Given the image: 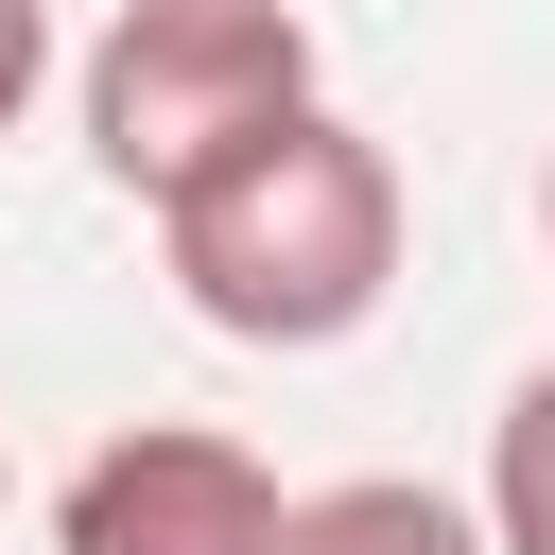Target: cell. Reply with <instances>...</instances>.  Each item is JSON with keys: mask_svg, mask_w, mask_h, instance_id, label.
I'll use <instances>...</instances> for the list:
<instances>
[{"mask_svg": "<svg viewBox=\"0 0 555 555\" xmlns=\"http://www.w3.org/2000/svg\"><path fill=\"white\" fill-rule=\"evenodd\" d=\"M156 243H173V295H191L225 347H347V330L382 312V278H399V173H382L364 121L295 104V121L243 139L208 191H173Z\"/></svg>", "mask_w": 555, "mask_h": 555, "instance_id": "6da1fadb", "label": "cell"}, {"mask_svg": "<svg viewBox=\"0 0 555 555\" xmlns=\"http://www.w3.org/2000/svg\"><path fill=\"white\" fill-rule=\"evenodd\" d=\"M295 104H312L295 0H121L104 52H87V156H104L139 208L208 191V173H225L243 139H278Z\"/></svg>", "mask_w": 555, "mask_h": 555, "instance_id": "7a4b0ae2", "label": "cell"}, {"mask_svg": "<svg viewBox=\"0 0 555 555\" xmlns=\"http://www.w3.org/2000/svg\"><path fill=\"white\" fill-rule=\"evenodd\" d=\"M52 555H278V468L208 416H139L69 468Z\"/></svg>", "mask_w": 555, "mask_h": 555, "instance_id": "3957f363", "label": "cell"}, {"mask_svg": "<svg viewBox=\"0 0 555 555\" xmlns=\"http://www.w3.org/2000/svg\"><path fill=\"white\" fill-rule=\"evenodd\" d=\"M278 555H503L468 503H434V486H399V468H364V486H312V503H278Z\"/></svg>", "mask_w": 555, "mask_h": 555, "instance_id": "277c9868", "label": "cell"}, {"mask_svg": "<svg viewBox=\"0 0 555 555\" xmlns=\"http://www.w3.org/2000/svg\"><path fill=\"white\" fill-rule=\"evenodd\" d=\"M486 538L503 555H555V364L503 399V434H486Z\"/></svg>", "mask_w": 555, "mask_h": 555, "instance_id": "5b68a950", "label": "cell"}, {"mask_svg": "<svg viewBox=\"0 0 555 555\" xmlns=\"http://www.w3.org/2000/svg\"><path fill=\"white\" fill-rule=\"evenodd\" d=\"M35 87H52V0H0V139H17Z\"/></svg>", "mask_w": 555, "mask_h": 555, "instance_id": "8992f818", "label": "cell"}, {"mask_svg": "<svg viewBox=\"0 0 555 555\" xmlns=\"http://www.w3.org/2000/svg\"><path fill=\"white\" fill-rule=\"evenodd\" d=\"M538 225H555V173H538Z\"/></svg>", "mask_w": 555, "mask_h": 555, "instance_id": "52a82bcc", "label": "cell"}]
</instances>
